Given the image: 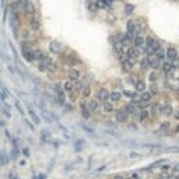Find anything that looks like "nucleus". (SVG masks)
<instances>
[{
	"instance_id": "obj_6",
	"label": "nucleus",
	"mask_w": 179,
	"mask_h": 179,
	"mask_svg": "<svg viewBox=\"0 0 179 179\" xmlns=\"http://www.w3.org/2000/svg\"><path fill=\"white\" fill-rule=\"evenodd\" d=\"M55 93H56V97H57V101H59V104H62V105H65L66 104V93L63 91V87L60 86H55Z\"/></svg>"
},
{
	"instance_id": "obj_3",
	"label": "nucleus",
	"mask_w": 179,
	"mask_h": 179,
	"mask_svg": "<svg viewBox=\"0 0 179 179\" xmlns=\"http://www.w3.org/2000/svg\"><path fill=\"white\" fill-rule=\"evenodd\" d=\"M60 59L63 60V63L70 67H74L76 65L80 63V59L77 56H74V55H67V53H60Z\"/></svg>"
},
{
	"instance_id": "obj_18",
	"label": "nucleus",
	"mask_w": 179,
	"mask_h": 179,
	"mask_svg": "<svg viewBox=\"0 0 179 179\" xmlns=\"http://www.w3.org/2000/svg\"><path fill=\"white\" fill-rule=\"evenodd\" d=\"M122 99V93L119 91H111L109 93V101L114 104V102H119Z\"/></svg>"
},
{
	"instance_id": "obj_4",
	"label": "nucleus",
	"mask_w": 179,
	"mask_h": 179,
	"mask_svg": "<svg viewBox=\"0 0 179 179\" xmlns=\"http://www.w3.org/2000/svg\"><path fill=\"white\" fill-rule=\"evenodd\" d=\"M165 59H167L168 62L176 60V59H178V50H176V48L168 46V48L165 49Z\"/></svg>"
},
{
	"instance_id": "obj_45",
	"label": "nucleus",
	"mask_w": 179,
	"mask_h": 179,
	"mask_svg": "<svg viewBox=\"0 0 179 179\" xmlns=\"http://www.w3.org/2000/svg\"><path fill=\"white\" fill-rule=\"evenodd\" d=\"M23 153H24L25 157H28V155H29V150H28V148H24V151H23Z\"/></svg>"
},
{
	"instance_id": "obj_9",
	"label": "nucleus",
	"mask_w": 179,
	"mask_h": 179,
	"mask_svg": "<svg viewBox=\"0 0 179 179\" xmlns=\"http://www.w3.org/2000/svg\"><path fill=\"white\" fill-rule=\"evenodd\" d=\"M67 76H69V80H70V81H78L81 74H80L78 69H76V67H70L69 71H67Z\"/></svg>"
},
{
	"instance_id": "obj_20",
	"label": "nucleus",
	"mask_w": 179,
	"mask_h": 179,
	"mask_svg": "<svg viewBox=\"0 0 179 179\" xmlns=\"http://www.w3.org/2000/svg\"><path fill=\"white\" fill-rule=\"evenodd\" d=\"M102 109L105 111L106 114H112V112H115V106H114V104L111 101H108V102H102Z\"/></svg>"
},
{
	"instance_id": "obj_7",
	"label": "nucleus",
	"mask_w": 179,
	"mask_h": 179,
	"mask_svg": "<svg viewBox=\"0 0 179 179\" xmlns=\"http://www.w3.org/2000/svg\"><path fill=\"white\" fill-rule=\"evenodd\" d=\"M126 56L130 59V60L136 62L138 59V56H140V50H138L137 48H134V46H130V48L126 50Z\"/></svg>"
},
{
	"instance_id": "obj_33",
	"label": "nucleus",
	"mask_w": 179,
	"mask_h": 179,
	"mask_svg": "<svg viewBox=\"0 0 179 179\" xmlns=\"http://www.w3.org/2000/svg\"><path fill=\"white\" fill-rule=\"evenodd\" d=\"M125 111L127 112V115H133L136 111H137V106H134V105H132V104H129V105L125 108Z\"/></svg>"
},
{
	"instance_id": "obj_26",
	"label": "nucleus",
	"mask_w": 179,
	"mask_h": 179,
	"mask_svg": "<svg viewBox=\"0 0 179 179\" xmlns=\"http://www.w3.org/2000/svg\"><path fill=\"white\" fill-rule=\"evenodd\" d=\"M151 98H153V95H151L150 93H147V91H144V93H141V99L143 102H146V104H148V102L151 101Z\"/></svg>"
},
{
	"instance_id": "obj_52",
	"label": "nucleus",
	"mask_w": 179,
	"mask_h": 179,
	"mask_svg": "<svg viewBox=\"0 0 179 179\" xmlns=\"http://www.w3.org/2000/svg\"><path fill=\"white\" fill-rule=\"evenodd\" d=\"M140 179H141V178H140Z\"/></svg>"
},
{
	"instance_id": "obj_24",
	"label": "nucleus",
	"mask_w": 179,
	"mask_h": 179,
	"mask_svg": "<svg viewBox=\"0 0 179 179\" xmlns=\"http://www.w3.org/2000/svg\"><path fill=\"white\" fill-rule=\"evenodd\" d=\"M81 95H83V98L84 99H87V98H90V95H91V87L90 86H83V88H81Z\"/></svg>"
},
{
	"instance_id": "obj_13",
	"label": "nucleus",
	"mask_w": 179,
	"mask_h": 179,
	"mask_svg": "<svg viewBox=\"0 0 179 179\" xmlns=\"http://www.w3.org/2000/svg\"><path fill=\"white\" fill-rule=\"evenodd\" d=\"M144 44H146V39H144L141 35H137V37L133 39V46L137 49H144Z\"/></svg>"
},
{
	"instance_id": "obj_48",
	"label": "nucleus",
	"mask_w": 179,
	"mask_h": 179,
	"mask_svg": "<svg viewBox=\"0 0 179 179\" xmlns=\"http://www.w3.org/2000/svg\"><path fill=\"white\" fill-rule=\"evenodd\" d=\"M175 95H176V98H179V90H176V93H175Z\"/></svg>"
},
{
	"instance_id": "obj_44",
	"label": "nucleus",
	"mask_w": 179,
	"mask_h": 179,
	"mask_svg": "<svg viewBox=\"0 0 179 179\" xmlns=\"http://www.w3.org/2000/svg\"><path fill=\"white\" fill-rule=\"evenodd\" d=\"M0 126H6V120L3 118H0Z\"/></svg>"
},
{
	"instance_id": "obj_51",
	"label": "nucleus",
	"mask_w": 179,
	"mask_h": 179,
	"mask_svg": "<svg viewBox=\"0 0 179 179\" xmlns=\"http://www.w3.org/2000/svg\"><path fill=\"white\" fill-rule=\"evenodd\" d=\"M178 81H179V77H178Z\"/></svg>"
},
{
	"instance_id": "obj_32",
	"label": "nucleus",
	"mask_w": 179,
	"mask_h": 179,
	"mask_svg": "<svg viewBox=\"0 0 179 179\" xmlns=\"http://www.w3.org/2000/svg\"><path fill=\"white\" fill-rule=\"evenodd\" d=\"M148 111H146V109H143L141 112H140V122L141 123H144L147 120V119H148Z\"/></svg>"
},
{
	"instance_id": "obj_17",
	"label": "nucleus",
	"mask_w": 179,
	"mask_h": 179,
	"mask_svg": "<svg viewBox=\"0 0 179 179\" xmlns=\"http://www.w3.org/2000/svg\"><path fill=\"white\" fill-rule=\"evenodd\" d=\"M115 114H116V119H118V122L123 123V122H126V120H127V112L125 109L116 111Z\"/></svg>"
},
{
	"instance_id": "obj_23",
	"label": "nucleus",
	"mask_w": 179,
	"mask_h": 179,
	"mask_svg": "<svg viewBox=\"0 0 179 179\" xmlns=\"http://www.w3.org/2000/svg\"><path fill=\"white\" fill-rule=\"evenodd\" d=\"M154 57L157 59V60L162 62L164 59H165V50H164L162 48H158V49H157V50L154 52Z\"/></svg>"
},
{
	"instance_id": "obj_35",
	"label": "nucleus",
	"mask_w": 179,
	"mask_h": 179,
	"mask_svg": "<svg viewBox=\"0 0 179 179\" xmlns=\"http://www.w3.org/2000/svg\"><path fill=\"white\" fill-rule=\"evenodd\" d=\"M56 70H57V66L55 65V62H52V63H49V65H48V70H46V71H50V73H55Z\"/></svg>"
},
{
	"instance_id": "obj_21",
	"label": "nucleus",
	"mask_w": 179,
	"mask_h": 179,
	"mask_svg": "<svg viewBox=\"0 0 179 179\" xmlns=\"http://www.w3.org/2000/svg\"><path fill=\"white\" fill-rule=\"evenodd\" d=\"M73 90H74V84L73 81H70V80H67V81L63 83V91L67 94H73Z\"/></svg>"
},
{
	"instance_id": "obj_46",
	"label": "nucleus",
	"mask_w": 179,
	"mask_h": 179,
	"mask_svg": "<svg viewBox=\"0 0 179 179\" xmlns=\"http://www.w3.org/2000/svg\"><path fill=\"white\" fill-rule=\"evenodd\" d=\"M112 179H126V178H123L122 175H116V176H114Z\"/></svg>"
},
{
	"instance_id": "obj_47",
	"label": "nucleus",
	"mask_w": 179,
	"mask_h": 179,
	"mask_svg": "<svg viewBox=\"0 0 179 179\" xmlns=\"http://www.w3.org/2000/svg\"><path fill=\"white\" fill-rule=\"evenodd\" d=\"M171 179H179V175H174V176H171Z\"/></svg>"
},
{
	"instance_id": "obj_27",
	"label": "nucleus",
	"mask_w": 179,
	"mask_h": 179,
	"mask_svg": "<svg viewBox=\"0 0 179 179\" xmlns=\"http://www.w3.org/2000/svg\"><path fill=\"white\" fill-rule=\"evenodd\" d=\"M161 114H162V106L159 105V104L153 106V115H154V116H159Z\"/></svg>"
},
{
	"instance_id": "obj_5",
	"label": "nucleus",
	"mask_w": 179,
	"mask_h": 179,
	"mask_svg": "<svg viewBox=\"0 0 179 179\" xmlns=\"http://www.w3.org/2000/svg\"><path fill=\"white\" fill-rule=\"evenodd\" d=\"M97 99L99 102H108L109 101V91L106 88H99L97 91Z\"/></svg>"
},
{
	"instance_id": "obj_41",
	"label": "nucleus",
	"mask_w": 179,
	"mask_h": 179,
	"mask_svg": "<svg viewBox=\"0 0 179 179\" xmlns=\"http://www.w3.org/2000/svg\"><path fill=\"white\" fill-rule=\"evenodd\" d=\"M134 10V6H132V4H126V13L127 14H132Z\"/></svg>"
},
{
	"instance_id": "obj_12",
	"label": "nucleus",
	"mask_w": 179,
	"mask_h": 179,
	"mask_svg": "<svg viewBox=\"0 0 179 179\" xmlns=\"http://www.w3.org/2000/svg\"><path fill=\"white\" fill-rule=\"evenodd\" d=\"M147 56H148V59H150V69L157 71V70L161 67V62L157 60V59L154 57V55H147Z\"/></svg>"
},
{
	"instance_id": "obj_15",
	"label": "nucleus",
	"mask_w": 179,
	"mask_h": 179,
	"mask_svg": "<svg viewBox=\"0 0 179 179\" xmlns=\"http://www.w3.org/2000/svg\"><path fill=\"white\" fill-rule=\"evenodd\" d=\"M80 108H81V116H83V118H84V119H90V114H91V112H90L86 101L80 102Z\"/></svg>"
},
{
	"instance_id": "obj_30",
	"label": "nucleus",
	"mask_w": 179,
	"mask_h": 179,
	"mask_svg": "<svg viewBox=\"0 0 179 179\" xmlns=\"http://www.w3.org/2000/svg\"><path fill=\"white\" fill-rule=\"evenodd\" d=\"M10 7H11V11L16 14V13L20 10V2H18V0H14V2L10 4Z\"/></svg>"
},
{
	"instance_id": "obj_25",
	"label": "nucleus",
	"mask_w": 179,
	"mask_h": 179,
	"mask_svg": "<svg viewBox=\"0 0 179 179\" xmlns=\"http://www.w3.org/2000/svg\"><path fill=\"white\" fill-rule=\"evenodd\" d=\"M95 6H97V8H105V7H109L111 4L106 0H95Z\"/></svg>"
},
{
	"instance_id": "obj_14",
	"label": "nucleus",
	"mask_w": 179,
	"mask_h": 179,
	"mask_svg": "<svg viewBox=\"0 0 179 179\" xmlns=\"http://www.w3.org/2000/svg\"><path fill=\"white\" fill-rule=\"evenodd\" d=\"M27 109H28V115L31 116V119L34 120V123H35V125H39V123H41V119H39V116L37 115V112L34 111L32 106L28 105V106H27Z\"/></svg>"
},
{
	"instance_id": "obj_10",
	"label": "nucleus",
	"mask_w": 179,
	"mask_h": 179,
	"mask_svg": "<svg viewBox=\"0 0 179 179\" xmlns=\"http://www.w3.org/2000/svg\"><path fill=\"white\" fill-rule=\"evenodd\" d=\"M87 106H88L90 112H97V111L101 108V104H99V101L95 98V99H90V101H87Z\"/></svg>"
},
{
	"instance_id": "obj_1",
	"label": "nucleus",
	"mask_w": 179,
	"mask_h": 179,
	"mask_svg": "<svg viewBox=\"0 0 179 179\" xmlns=\"http://www.w3.org/2000/svg\"><path fill=\"white\" fill-rule=\"evenodd\" d=\"M18 2H20V10L21 11H24L25 14L29 16V17L35 16L37 10H35V6H34V3L31 0H18Z\"/></svg>"
},
{
	"instance_id": "obj_38",
	"label": "nucleus",
	"mask_w": 179,
	"mask_h": 179,
	"mask_svg": "<svg viewBox=\"0 0 179 179\" xmlns=\"http://www.w3.org/2000/svg\"><path fill=\"white\" fill-rule=\"evenodd\" d=\"M38 70H39V71H46V65L44 63V60L38 62Z\"/></svg>"
},
{
	"instance_id": "obj_19",
	"label": "nucleus",
	"mask_w": 179,
	"mask_h": 179,
	"mask_svg": "<svg viewBox=\"0 0 179 179\" xmlns=\"http://www.w3.org/2000/svg\"><path fill=\"white\" fill-rule=\"evenodd\" d=\"M29 27H31L32 31H39V29H41V23H39L38 18L31 17V20H29Z\"/></svg>"
},
{
	"instance_id": "obj_22",
	"label": "nucleus",
	"mask_w": 179,
	"mask_h": 179,
	"mask_svg": "<svg viewBox=\"0 0 179 179\" xmlns=\"http://www.w3.org/2000/svg\"><path fill=\"white\" fill-rule=\"evenodd\" d=\"M134 90H136V91H138V93H144V91L147 90L146 83L143 81V80H137V81H136V84H134Z\"/></svg>"
},
{
	"instance_id": "obj_37",
	"label": "nucleus",
	"mask_w": 179,
	"mask_h": 179,
	"mask_svg": "<svg viewBox=\"0 0 179 179\" xmlns=\"http://www.w3.org/2000/svg\"><path fill=\"white\" fill-rule=\"evenodd\" d=\"M7 161H8L7 155L4 154L3 151H2V153H0V164H2V165H4V164H7Z\"/></svg>"
},
{
	"instance_id": "obj_16",
	"label": "nucleus",
	"mask_w": 179,
	"mask_h": 179,
	"mask_svg": "<svg viewBox=\"0 0 179 179\" xmlns=\"http://www.w3.org/2000/svg\"><path fill=\"white\" fill-rule=\"evenodd\" d=\"M114 49L118 55H123V53H125V45H123L120 41H116V39H115L114 41Z\"/></svg>"
},
{
	"instance_id": "obj_53",
	"label": "nucleus",
	"mask_w": 179,
	"mask_h": 179,
	"mask_svg": "<svg viewBox=\"0 0 179 179\" xmlns=\"http://www.w3.org/2000/svg\"><path fill=\"white\" fill-rule=\"evenodd\" d=\"M130 179H132V178H130Z\"/></svg>"
},
{
	"instance_id": "obj_39",
	"label": "nucleus",
	"mask_w": 179,
	"mask_h": 179,
	"mask_svg": "<svg viewBox=\"0 0 179 179\" xmlns=\"http://www.w3.org/2000/svg\"><path fill=\"white\" fill-rule=\"evenodd\" d=\"M88 10H90L91 13H95V11H97V6H95V3H94L93 0H91V2L88 3Z\"/></svg>"
},
{
	"instance_id": "obj_11",
	"label": "nucleus",
	"mask_w": 179,
	"mask_h": 179,
	"mask_svg": "<svg viewBox=\"0 0 179 179\" xmlns=\"http://www.w3.org/2000/svg\"><path fill=\"white\" fill-rule=\"evenodd\" d=\"M49 50L52 53H55V55H60L62 53V45L56 41H52L49 44Z\"/></svg>"
},
{
	"instance_id": "obj_43",
	"label": "nucleus",
	"mask_w": 179,
	"mask_h": 179,
	"mask_svg": "<svg viewBox=\"0 0 179 179\" xmlns=\"http://www.w3.org/2000/svg\"><path fill=\"white\" fill-rule=\"evenodd\" d=\"M174 118H175L176 120H179V111H175V114H174Z\"/></svg>"
},
{
	"instance_id": "obj_8",
	"label": "nucleus",
	"mask_w": 179,
	"mask_h": 179,
	"mask_svg": "<svg viewBox=\"0 0 179 179\" xmlns=\"http://www.w3.org/2000/svg\"><path fill=\"white\" fill-rule=\"evenodd\" d=\"M175 66H174V63L172 62H165L162 65V70L164 73L167 74V77H172V74H174V71H175Z\"/></svg>"
},
{
	"instance_id": "obj_49",
	"label": "nucleus",
	"mask_w": 179,
	"mask_h": 179,
	"mask_svg": "<svg viewBox=\"0 0 179 179\" xmlns=\"http://www.w3.org/2000/svg\"><path fill=\"white\" fill-rule=\"evenodd\" d=\"M11 179H18V176H13L11 175Z\"/></svg>"
},
{
	"instance_id": "obj_42",
	"label": "nucleus",
	"mask_w": 179,
	"mask_h": 179,
	"mask_svg": "<svg viewBox=\"0 0 179 179\" xmlns=\"http://www.w3.org/2000/svg\"><path fill=\"white\" fill-rule=\"evenodd\" d=\"M16 106L18 108V111H20V114H21V115H24V111H23V108H21V105H20V102H18V101L16 102Z\"/></svg>"
},
{
	"instance_id": "obj_50",
	"label": "nucleus",
	"mask_w": 179,
	"mask_h": 179,
	"mask_svg": "<svg viewBox=\"0 0 179 179\" xmlns=\"http://www.w3.org/2000/svg\"><path fill=\"white\" fill-rule=\"evenodd\" d=\"M175 130H176V132H179V125H178V126H176V129H175Z\"/></svg>"
},
{
	"instance_id": "obj_40",
	"label": "nucleus",
	"mask_w": 179,
	"mask_h": 179,
	"mask_svg": "<svg viewBox=\"0 0 179 179\" xmlns=\"http://www.w3.org/2000/svg\"><path fill=\"white\" fill-rule=\"evenodd\" d=\"M122 95H125V97H127V98H133V99H134V94L130 93V91H127V90H123Z\"/></svg>"
},
{
	"instance_id": "obj_2",
	"label": "nucleus",
	"mask_w": 179,
	"mask_h": 179,
	"mask_svg": "<svg viewBox=\"0 0 179 179\" xmlns=\"http://www.w3.org/2000/svg\"><path fill=\"white\" fill-rule=\"evenodd\" d=\"M119 60H120V63H122V70L125 71V73H129V71H132V70H133L134 62L130 60V59L126 56V53L119 55Z\"/></svg>"
},
{
	"instance_id": "obj_36",
	"label": "nucleus",
	"mask_w": 179,
	"mask_h": 179,
	"mask_svg": "<svg viewBox=\"0 0 179 179\" xmlns=\"http://www.w3.org/2000/svg\"><path fill=\"white\" fill-rule=\"evenodd\" d=\"M151 91H150V94L151 95H158V93H159V90H158V87L155 86L154 83H153V84H151Z\"/></svg>"
},
{
	"instance_id": "obj_28",
	"label": "nucleus",
	"mask_w": 179,
	"mask_h": 179,
	"mask_svg": "<svg viewBox=\"0 0 179 179\" xmlns=\"http://www.w3.org/2000/svg\"><path fill=\"white\" fill-rule=\"evenodd\" d=\"M21 38H23V41H29L31 38H32V35H31V32H29L28 29H24L23 32H21Z\"/></svg>"
},
{
	"instance_id": "obj_31",
	"label": "nucleus",
	"mask_w": 179,
	"mask_h": 179,
	"mask_svg": "<svg viewBox=\"0 0 179 179\" xmlns=\"http://www.w3.org/2000/svg\"><path fill=\"white\" fill-rule=\"evenodd\" d=\"M157 78H158L157 71H155V70H151L150 73H148V80H150L151 83H155V81H157Z\"/></svg>"
},
{
	"instance_id": "obj_29",
	"label": "nucleus",
	"mask_w": 179,
	"mask_h": 179,
	"mask_svg": "<svg viewBox=\"0 0 179 179\" xmlns=\"http://www.w3.org/2000/svg\"><path fill=\"white\" fill-rule=\"evenodd\" d=\"M162 114H164V115H168V116L174 114V109H172V106L169 105V104H168V105H164V106H162Z\"/></svg>"
},
{
	"instance_id": "obj_34",
	"label": "nucleus",
	"mask_w": 179,
	"mask_h": 179,
	"mask_svg": "<svg viewBox=\"0 0 179 179\" xmlns=\"http://www.w3.org/2000/svg\"><path fill=\"white\" fill-rule=\"evenodd\" d=\"M168 129H169V122H162L158 127L159 132H165V130H168Z\"/></svg>"
}]
</instances>
